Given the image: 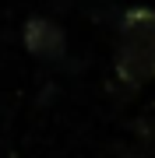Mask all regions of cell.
Masks as SVG:
<instances>
[{"mask_svg": "<svg viewBox=\"0 0 155 158\" xmlns=\"http://www.w3.org/2000/svg\"><path fill=\"white\" fill-rule=\"evenodd\" d=\"M116 77L127 88L155 81V7H131L116 32Z\"/></svg>", "mask_w": 155, "mask_h": 158, "instance_id": "6da1fadb", "label": "cell"}, {"mask_svg": "<svg viewBox=\"0 0 155 158\" xmlns=\"http://www.w3.org/2000/svg\"><path fill=\"white\" fill-rule=\"evenodd\" d=\"M63 28L57 21H50V18H32L28 25H25V49L32 53V56L39 60H60L63 56Z\"/></svg>", "mask_w": 155, "mask_h": 158, "instance_id": "7a4b0ae2", "label": "cell"}, {"mask_svg": "<svg viewBox=\"0 0 155 158\" xmlns=\"http://www.w3.org/2000/svg\"><path fill=\"white\" fill-rule=\"evenodd\" d=\"M134 137H138V144L144 148V155L155 151V102L144 106V113L134 119Z\"/></svg>", "mask_w": 155, "mask_h": 158, "instance_id": "3957f363", "label": "cell"}]
</instances>
